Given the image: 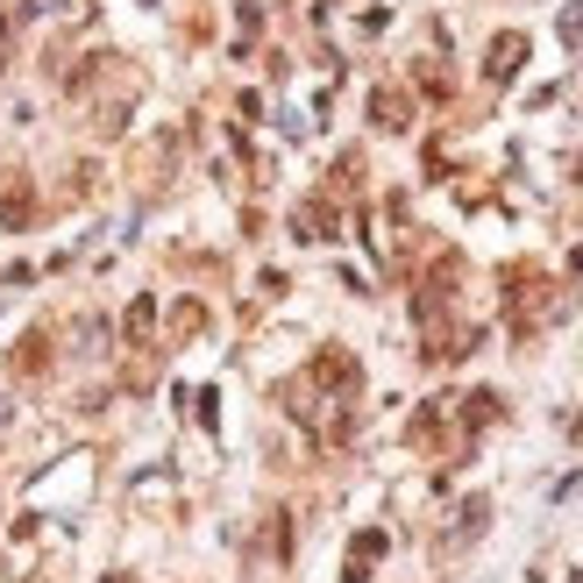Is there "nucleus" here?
<instances>
[{
	"label": "nucleus",
	"mask_w": 583,
	"mask_h": 583,
	"mask_svg": "<svg viewBox=\"0 0 583 583\" xmlns=\"http://www.w3.org/2000/svg\"><path fill=\"white\" fill-rule=\"evenodd\" d=\"M519 65H527V36H519V29H505V36H491V51H484V71L491 79H519Z\"/></svg>",
	"instance_id": "1"
},
{
	"label": "nucleus",
	"mask_w": 583,
	"mask_h": 583,
	"mask_svg": "<svg viewBox=\"0 0 583 583\" xmlns=\"http://www.w3.org/2000/svg\"><path fill=\"white\" fill-rule=\"evenodd\" d=\"M313 378L321 384H335V392H356V356H341V349H327L321 363H313Z\"/></svg>",
	"instance_id": "2"
},
{
	"label": "nucleus",
	"mask_w": 583,
	"mask_h": 583,
	"mask_svg": "<svg viewBox=\"0 0 583 583\" xmlns=\"http://www.w3.org/2000/svg\"><path fill=\"white\" fill-rule=\"evenodd\" d=\"M370 114H378V128H406V93H392V86H378V93H370Z\"/></svg>",
	"instance_id": "3"
},
{
	"label": "nucleus",
	"mask_w": 583,
	"mask_h": 583,
	"mask_svg": "<svg viewBox=\"0 0 583 583\" xmlns=\"http://www.w3.org/2000/svg\"><path fill=\"white\" fill-rule=\"evenodd\" d=\"M149 321H157V306H149V299H136V306H128V335L143 341V335H149Z\"/></svg>",
	"instance_id": "4"
}]
</instances>
